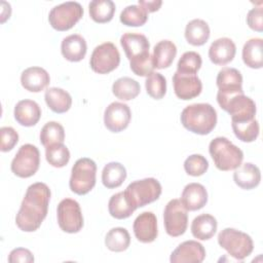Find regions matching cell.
<instances>
[{
    "label": "cell",
    "mask_w": 263,
    "mask_h": 263,
    "mask_svg": "<svg viewBox=\"0 0 263 263\" xmlns=\"http://www.w3.org/2000/svg\"><path fill=\"white\" fill-rule=\"evenodd\" d=\"M1 135V146L2 152H8L14 148L18 142V134L11 126H3L0 128Z\"/></svg>",
    "instance_id": "42"
},
{
    "label": "cell",
    "mask_w": 263,
    "mask_h": 263,
    "mask_svg": "<svg viewBox=\"0 0 263 263\" xmlns=\"http://www.w3.org/2000/svg\"><path fill=\"white\" fill-rule=\"evenodd\" d=\"M120 63V53L112 42H104L98 45L89 60L90 68L99 74H108L115 70Z\"/></svg>",
    "instance_id": "12"
},
{
    "label": "cell",
    "mask_w": 263,
    "mask_h": 263,
    "mask_svg": "<svg viewBox=\"0 0 263 263\" xmlns=\"http://www.w3.org/2000/svg\"><path fill=\"white\" fill-rule=\"evenodd\" d=\"M120 44L129 61L130 70L138 76H149L154 65L149 52L150 43L147 37L140 33H124L120 38Z\"/></svg>",
    "instance_id": "2"
},
{
    "label": "cell",
    "mask_w": 263,
    "mask_h": 263,
    "mask_svg": "<svg viewBox=\"0 0 263 263\" xmlns=\"http://www.w3.org/2000/svg\"><path fill=\"white\" fill-rule=\"evenodd\" d=\"M201 64L202 60L198 52L186 51L181 55L177 64V72L184 74H196L200 69Z\"/></svg>",
    "instance_id": "39"
},
{
    "label": "cell",
    "mask_w": 263,
    "mask_h": 263,
    "mask_svg": "<svg viewBox=\"0 0 263 263\" xmlns=\"http://www.w3.org/2000/svg\"><path fill=\"white\" fill-rule=\"evenodd\" d=\"M148 12L139 4L128 5L120 13V22L128 27H141L146 24Z\"/></svg>",
    "instance_id": "36"
},
{
    "label": "cell",
    "mask_w": 263,
    "mask_h": 263,
    "mask_svg": "<svg viewBox=\"0 0 263 263\" xmlns=\"http://www.w3.org/2000/svg\"><path fill=\"white\" fill-rule=\"evenodd\" d=\"M105 245L112 252H123L130 245V235L123 227L112 228L106 234Z\"/></svg>",
    "instance_id": "34"
},
{
    "label": "cell",
    "mask_w": 263,
    "mask_h": 263,
    "mask_svg": "<svg viewBox=\"0 0 263 263\" xmlns=\"http://www.w3.org/2000/svg\"><path fill=\"white\" fill-rule=\"evenodd\" d=\"M96 162L87 157L79 158L72 166L69 181L70 189L78 195L88 193L96 185Z\"/></svg>",
    "instance_id": "7"
},
{
    "label": "cell",
    "mask_w": 263,
    "mask_h": 263,
    "mask_svg": "<svg viewBox=\"0 0 263 263\" xmlns=\"http://www.w3.org/2000/svg\"><path fill=\"white\" fill-rule=\"evenodd\" d=\"M83 15L80 3L74 1L64 2L54 6L48 14L50 26L57 31H67L73 28Z\"/></svg>",
    "instance_id": "9"
},
{
    "label": "cell",
    "mask_w": 263,
    "mask_h": 263,
    "mask_svg": "<svg viewBox=\"0 0 263 263\" xmlns=\"http://www.w3.org/2000/svg\"><path fill=\"white\" fill-rule=\"evenodd\" d=\"M217 86L219 96H232L243 93L242 90V76L235 68L224 67L217 75Z\"/></svg>",
    "instance_id": "16"
},
{
    "label": "cell",
    "mask_w": 263,
    "mask_h": 263,
    "mask_svg": "<svg viewBox=\"0 0 263 263\" xmlns=\"http://www.w3.org/2000/svg\"><path fill=\"white\" fill-rule=\"evenodd\" d=\"M235 137L241 142H254L259 136V123L254 118L245 122H231Z\"/></svg>",
    "instance_id": "37"
},
{
    "label": "cell",
    "mask_w": 263,
    "mask_h": 263,
    "mask_svg": "<svg viewBox=\"0 0 263 263\" xmlns=\"http://www.w3.org/2000/svg\"><path fill=\"white\" fill-rule=\"evenodd\" d=\"M141 86L139 82L130 77H121L112 85L113 95L121 101H130L138 97Z\"/></svg>",
    "instance_id": "32"
},
{
    "label": "cell",
    "mask_w": 263,
    "mask_h": 263,
    "mask_svg": "<svg viewBox=\"0 0 263 263\" xmlns=\"http://www.w3.org/2000/svg\"><path fill=\"white\" fill-rule=\"evenodd\" d=\"M132 119L129 107L120 102L111 103L104 112V124L112 133H119L125 129Z\"/></svg>",
    "instance_id": "14"
},
{
    "label": "cell",
    "mask_w": 263,
    "mask_h": 263,
    "mask_svg": "<svg viewBox=\"0 0 263 263\" xmlns=\"http://www.w3.org/2000/svg\"><path fill=\"white\" fill-rule=\"evenodd\" d=\"M180 200L187 211H197L206 204L208 191L199 183H189L184 187Z\"/></svg>",
    "instance_id": "21"
},
{
    "label": "cell",
    "mask_w": 263,
    "mask_h": 263,
    "mask_svg": "<svg viewBox=\"0 0 263 263\" xmlns=\"http://www.w3.org/2000/svg\"><path fill=\"white\" fill-rule=\"evenodd\" d=\"M145 86L147 93L155 99L160 100L164 97L166 92V79L164 76L157 72H152L145 81Z\"/></svg>",
    "instance_id": "40"
},
{
    "label": "cell",
    "mask_w": 263,
    "mask_h": 263,
    "mask_svg": "<svg viewBox=\"0 0 263 263\" xmlns=\"http://www.w3.org/2000/svg\"><path fill=\"white\" fill-rule=\"evenodd\" d=\"M126 178V170L119 162H109L102 171V183L108 189L119 187Z\"/></svg>",
    "instance_id": "30"
},
{
    "label": "cell",
    "mask_w": 263,
    "mask_h": 263,
    "mask_svg": "<svg viewBox=\"0 0 263 263\" xmlns=\"http://www.w3.org/2000/svg\"><path fill=\"white\" fill-rule=\"evenodd\" d=\"M173 84L175 95L184 101L196 98L202 90L201 80L196 74H184L176 71L173 76Z\"/></svg>",
    "instance_id": "15"
},
{
    "label": "cell",
    "mask_w": 263,
    "mask_h": 263,
    "mask_svg": "<svg viewBox=\"0 0 263 263\" xmlns=\"http://www.w3.org/2000/svg\"><path fill=\"white\" fill-rule=\"evenodd\" d=\"M14 119L23 126L35 125L41 117L39 105L32 100H22L16 103L13 111Z\"/></svg>",
    "instance_id": "22"
},
{
    "label": "cell",
    "mask_w": 263,
    "mask_h": 263,
    "mask_svg": "<svg viewBox=\"0 0 263 263\" xmlns=\"http://www.w3.org/2000/svg\"><path fill=\"white\" fill-rule=\"evenodd\" d=\"M247 23L249 27L257 32L263 31V9L262 6L252 8L247 15Z\"/></svg>",
    "instance_id": "43"
},
{
    "label": "cell",
    "mask_w": 263,
    "mask_h": 263,
    "mask_svg": "<svg viewBox=\"0 0 263 263\" xmlns=\"http://www.w3.org/2000/svg\"><path fill=\"white\" fill-rule=\"evenodd\" d=\"M177 47L171 40H161L154 46L152 61L154 68L165 69L168 68L176 58Z\"/></svg>",
    "instance_id": "26"
},
{
    "label": "cell",
    "mask_w": 263,
    "mask_h": 263,
    "mask_svg": "<svg viewBox=\"0 0 263 263\" xmlns=\"http://www.w3.org/2000/svg\"><path fill=\"white\" fill-rule=\"evenodd\" d=\"M210 27L208 23L200 18L190 21L185 28V38L193 46L203 45L210 38Z\"/></svg>",
    "instance_id": "27"
},
{
    "label": "cell",
    "mask_w": 263,
    "mask_h": 263,
    "mask_svg": "<svg viewBox=\"0 0 263 263\" xmlns=\"http://www.w3.org/2000/svg\"><path fill=\"white\" fill-rule=\"evenodd\" d=\"M109 214L115 219H126L135 211V206L129 202L124 191L115 193L111 196L108 203Z\"/></svg>",
    "instance_id": "31"
},
{
    "label": "cell",
    "mask_w": 263,
    "mask_h": 263,
    "mask_svg": "<svg viewBox=\"0 0 263 263\" xmlns=\"http://www.w3.org/2000/svg\"><path fill=\"white\" fill-rule=\"evenodd\" d=\"M58 224L67 233H77L83 227V216L79 203L72 198L60 201L57 209Z\"/></svg>",
    "instance_id": "11"
},
{
    "label": "cell",
    "mask_w": 263,
    "mask_h": 263,
    "mask_svg": "<svg viewBox=\"0 0 263 263\" xmlns=\"http://www.w3.org/2000/svg\"><path fill=\"white\" fill-rule=\"evenodd\" d=\"M209 152L216 167L223 172L234 171L243 159L242 151L225 137H217L211 141Z\"/></svg>",
    "instance_id": "4"
},
{
    "label": "cell",
    "mask_w": 263,
    "mask_h": 263,
    "mask_svg": "<svg viewBox=\"0 0 263 263\" xmlns=\"http://www.w3.org/2000/svg\"><path fill=\"white\" fill-rule=\"evenodd\" d=\"M9 263H31L34 262V256L28 249L16 248L13 249L8 256Z\"/></svg>",
    "instance_id": "44"
},
{
    "label": "cell",
    "mask_w": 263,
    "mask_h": 263,
    "mask_svg": "<svg viewBox=\"0 0 263 263\" xmlns=\"http://www.w3.org/2000/svg\"><path fill=\"white\" fill-rule=\"evenodd\" d=\"M209 168V161L201 154H192L184 161L185 172L192 177H199L203 175Z\"/></svg>",
    "instance_id": "41"
},
{
    "label": "cell",
    "mask_w": 263,
    "mask_h": 263,
    "mask_svg": "<svg viewBox=\"0 0 263 263\" xmlns=\"http://www.w3.org/2000/svg\"><path fill=\"white\" fill-rule=\"evenodd\" d=\"M61 51L66 60L70 62H79L83 60L86 54V41L79 34L69 35L63 39Z\"/></svg>",
    "instance_id": "24"
},
{
    "label": "cell",
    "mask_w": 263,
    "mask_h": 263,
    "mask_svg": "<svg viewBox=\"0 0 263 263\" xmlns=\"http://www.w3.org/2000/svg\"><path fill=\"white\" fill-rule=\"evenodd\" d=\"M234 183L245 190L256 188L261 181V173L257 165L246 162L241 163L233 173Z\"/></svg>",
    "instance_id": "23"
},
{
    "label": "cell",
    "mask_w": 263,
    "mask_h": 263,
    "mask_svg": "<svg viewBox=\"0 0 263 263\" xmlns=\"http://www.w3.org/2000/svg\"><path fill=\"white\" fill-rule=\"evenodd\" d=\"M161 191V185L156 179L145 178L132 182L124 190V193L137 210L157 200Z\"/></svg>",
    "instance_id": "8"
},
{
    "label": "cell",
    "mask_w": 263,
    "mask_h": 263,
    "mask_svg": "<svg viewBox=\"0 0 263 263\" xmlns=\"http://www.w3.org/2000/svg\"><path fill=\"white\" fill-rule=\"evenodd\" d=\"M40 164V152L32 144L20 147L11 161V172L20 178H30L36 174Z\"/></svg>",
    "instance_id": "10"
},
{
    "label": "cell",
    "mask_w": 263,
    "mask_h": 263,
    "mask_svg": "<svg viewBox=\"0 0 263 263\" xmlns=\"http://www.w3.org/2000/svg\"><path fill=\"white\" fill-rule=\"evenodd\" d=\"M49 200L50 189L45 183L30 185L15 216L16 226L25 232L36 231L47 215Z\"/></svg>",
    "instance_id": "1"
},
{
    "label": "cell",
    "mask_w": 263,
    "mask_h": 263,
    "mask_svg": "<svg viewBox=\"0 0 263 263\" xmlns=\"http://www.w3.org/2000/svg\"><path fill=\"white\" fill-rule=\"evenodd\" d=\"M44 99L46 105L54 113H65L72 106V98L70 93L60 87H50L46 89Z\"/></svg>",
    "instance_id": "28"
},
{
    "label": "cell",
    "mask_w": 263,
    "mask_h": 263,
    "mask_svg": "<svg viewBox=\"0 0 263 263\" xmlns=\"http://www.w3.org/2000/svg\"><path fill=\"white\" fill-rule=\"evenodd\" d=\"M163 224L170 236L177 237L185 233L188 226V214L180 199H172L166 203L163 212Z\"/></svg>",
    "instance_id": "13"
},
{
    "label": "cell",
    "mask_w": 263,
    "mask_h": 263,
    "mask_svg": "<svg viewBox=\"0 0 263 263\" xmlns=\"http://www.w3.org/2000/svg\"><path fill=\"white\" fill-rule=\"evenodd\" d=\"M115 4L111 0H93L88 4L89 15L96 23L110 22L115 13Z\"/></svg>",
    "instance_id": "33"
},
{
    "label": "cell",
    "mask_w": 263,
    "mask_h": 263,
    "mask_svg": "<svg viewBox=\"0 0 263 263\" xmlns=\"http://www.w3.org/2000/svg\"><path fill=\"white\" fill-rule=\"evenodd\" d=\"M65 129L57 121H49L43 125L40 132V143L46 148L50 145L64 143Z\"/></svg>",
    "instance_id": "35"
},
{
    "label": "cell",
    "mask_w": 263,
    "mask_h": 263,
    "mask_svg": "<svg viewBox=\"0 0 263 263\" xmlns=\"http://www.w3.org/2000/svg\"><path fill=\"white\" fill-rule=\"evenodd\" d=\"M133 229L139 241L144 243L154 241L158 234L156 216L152 212H143L134 221Z\"/></svg>",
    "instance_id": "18"
},
{
    "label": "cell",
    "mask_w": 263,
    "mask_h": 263,
    "mask_svg": "<svg viewBox=\"0 0 263 263\" xmlns=\"http://www.w3.org/2000/svg\"><path fill=\"white\" fill-rule=\"evenodd\" d=\"M219 246L236 260H243L251 255L254 249L252 237L234 228H225L218 234Z\"/></svg>",
    "instance_id": "5"
},
{
    "label": "cell",
    "mask_w": 263,
    "mask_h": 263,
    "mask_svg": "<svg viewBox=\"0 0 263 263\" xmlns=\"http://www.w3.org/2000/svg\"><path fill=\"white\" fill-rule=\"evenodd\" d=\"M236 53L234 42L227 37H222L215 40L209 48V58L212 63L219 66H224L230 63Z\"/></svg>",
    "instance_id": "19"
},
{
    "label": "cell",
    "mask_w": 263,
    "mask_h": 263,
    "mask_svg": "<svg viewBox=\"0 0 263 263\" xmlns=\"http://www.w3.org/2000/svg\"><path fill=\"white\" fill-rule=\"evenodd\" d=\"M217 102L231 116V122H245L255 118L256 104L250 97L243 93L232 96L217 95Z\"/></svg>",
    "instance_id": "6"
},
{
    "label": "cell",
    "mask_w": 263,
    "mask_h": 263,
    "mask_svg": "<svg viewBox=\"0 0 263 263\" xmlns=\"http://www.w3.org/2000/svg\"><path fill=\"white\" fill-rule=\"evenodd\" d=\"M205 258L203 246L196 240H186L180 243L172 253V263H200Z\"/></svg>",
    "instance_id": "17"
},
{
    "label": "cell",
    "mask_w": 263,
    "mask_h": 263,
    "mask_svg": "<svg viewBox=\"0 0 263 263\" xmlns=\"http://www.w3.org/2000/svg\"><path fill=\"white\" fill-rule=\"evenodd\" d=\"M45 157L53 167H63L70 160V151L64 143H58L45 148Z\"/></svg>",
    "instance_id": "38"
},
{
    "label": "cell",
    "mask_w": 263,
    "mask_h": 263,
    "mask_svg": "<svg viewBox=\"0 0 263 263\" xmlns=\"http://www.w3.org/2000/svg\"><path fill=\"white\" fill-rule=\"evenodd\" d=\"M242 61L252 69H260L263 66V40L252 38L242 47Z\"/></svg>",
    "instance_id": "29"
},
{
    "label": "cell",
    "mask_w": 263,
    "mask_h": 263,
    "mask_svg": "<svg viewBox=\"0 0 263 263\" xmlns=\"http://www.w3.org/2000/svg\"><path fill=\"white\" fill-rule=\"evenodd\" d=\"M218 223L214 216L201 214L193 219L191 223V233L199 240H208L215 235Z\"/></svg>",
    "instance_id": "25"
},
{
    "label": "cell",
    "mask_w": 263,
    "mask_h": 263,
    "mask_svg": "<svg viewBox=\"0 0 263 263\" xmlns=\"http://www.w3.org/2000/svg\"><path fill=\"white\" fill-rule=\"evenodd\" d=\"M138 4L140 6H142L148 13L149 12H154V11H157L160 6L162 5V1L160 0H139Z\"/></svg>",
    "instance_id": "45"
},
{
    "label": "cell",
    "mask_w": 263,
    "mask_h": 263,
    "mask_svg": "<svg viewBox=\"0 0 263 263\" xmlns=\"http://www.w3.org/2000/svg\"><path fill=\"white\" fill-rule=\"evenodd\" d=\"M50 82L47 71L41 67H30L22 72V86L31 92H39L44 90Z\"/></svg>",
    "instance_id": "20"
},
{
    "label": "cell",
    "mask_w": 263,
    "mask_h": 263,
    "mask_svg": "<svg viewBox=\"0 0 263 263\" xmlns=\"http://www.w3.org/2000/svg\"><path fill=\"white\" fill-rule=\"evenodd\" d=\"M181 123L189 132L204 136L215 128L217 124V112L211 104H192L183 109Z\"/></svg>",
    "instance_id": "3"
}]
</instances>
